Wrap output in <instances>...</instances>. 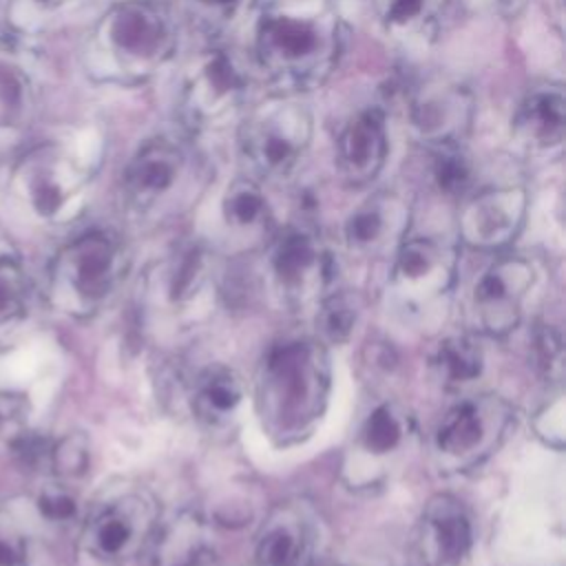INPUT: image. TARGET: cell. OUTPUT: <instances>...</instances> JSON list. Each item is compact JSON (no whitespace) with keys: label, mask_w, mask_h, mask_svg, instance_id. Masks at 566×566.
Masks as SVG:
<instances>
[{"label":"cell","mask_w":566,"mask_h":566,"mask_svg":"<svg viewBox=\"0 0 566 566\" xmlns=\"http://www.w3.org/2000/svg\"><path fill=\"white\" fill-rule=\"evenodd\" d=\"M340 15L332 0H276L256 24V57L279 84H321L340 53Z\"/></svg>","instance_id":"1"},{"label":"cell","mask_w":566,"mask_h":566,"mask_svg":"<svg viewBox=\"0 0 566 566\" xmlns=\"http://www.w3.org/2000/svg\"><path fill=\"white\" fill-rule=\"evenodd\" d=\"M177 20L157 0L113 4L93 27L84 64L95 80L137 84L155 75L175 53Z\"/></svg>","instance_id":"2"},{"label":"cell","mask_w":566,"mask_h":566,"mask_svg":"<svg viewBox=\"0 0 566 566\" xmlns=\"http://www.w3.org/2000/svg\"><path fill=\"white\" fill-rule=\"evenodd\" d=\"M327 378L325 356L314 343L274 347L259 378L261 416L270 431L281 438L303 436L323 411Z\"/></svg>","instance_id":"3"},{"label":"cell","mask_w":566,"mask_h":566,"mask_svg":"<svg viewBox=\"0 0 566 566\" xmlns=\"http://www.w3.org/2000/svg\"><path fill=\"white\" fill-rule=\"evenodd\" d=\"M312 139L310 113L292 102L261 104L241 128V150L254 172L268 179L290 177Z\"/></svg>","instance_id":"4"},{"label":"cell","mask_w":566,"mask_h":566,"mask_svg":"<svg viewBox=\"0 0 566 566\" xmlns=\"http://www.w3.org/2000/svg\"><path fill=\"white\" fill-rule=\"evenodd\" d=\"M122 270V243L111 232L91 230L57 254L53 265L55 292L71 312H91L113 292Z\"/></svg>","instance_id":"5"},{"label":"cell","mask_w":566,"mask_h":566,"mask_svg":"<svg viewBox=\"0 0 566 566\" xmlns=\"http://www.w3.org/2000/svg\"><path fill=\"white\" fill-rule=\"evenodd\" d=\"M199 179L197 157L175 139H155L124 170V197L139 212H159L186 199Z\"/></svg>","instance_id":"6"},{"label":"cell","mask_w":566,"mask_h":566,"mask_svg":"<svg viewBox=\"0 0 566 566\" xmlns=\"http://www.w3.org/2000/svg\"><path fill=\"white\" fill-rule=\"evenodd\" d=\"M84 184V172L75 157L60 144L31 148L13 168L11 186L15 195L38 214L55 217Z\"/></svg>","instance_id":"7"},{"label":"cell","mask_w":566,"mask_h":566,"mask_svg":"<svg viewBox=\"0 0 566 566\" xmlns=\"http://www.w3.org/2000/svg\"><path fill=\"white\" fill-rule=\"evenodd\" d=\"M533 283V268L526 259L504 256L491 263L473 287V312L489 334L509 332L522 312V301Z\"/></svg>","instance_id":"8"},{"label":"cell","mask_w":566,"mask_h":566,"mask_svg":"<svg viewBox=\"0 0 566 566\" xmlns=\"http://www.w3.org/2000/svg\"><path fill=\"white\" fill-rule=\"evenodd\" d=\"M506 422V411L495 398H473L453 407L438 433V451L453 464H471L478 455L489 453L495 436Z\"/></svg>","instance_id":"9"},{"label":"cell","mask_w":566,"mask_h":566,"mask_svg":"<svg viewBox=\"0 0 566 566\" xmlns=\"http://www.w3.org/2000/svg\"><path fill=\"white\" fill-rule=\"evenodd\" d=\"M526 195L522 188H491L473 199L460 212L462 239L478 250H497L506 245L522 228Z\"/></svg>","instance_id":"10"},{"label":"cell","mask_w":566,"mask_h":566,"mask_svg":"<svg viewBox=\"0 0 566 566\" xmlns=\"http://www.w3.org/2000/svg\"><path fill=\"white\" fill-rule=\"evenodd\" d=\"M184 93L190 117L208 124L239 104L243 75L226 53H208L190 71Z\"/></svg>","instance_id":"11"},{"label":"cell","mask_w":566,"mask_h":566,"mask_svg":"<svg viewBox=\"0 0 566 566\" xmlns=\"http://www.w3.org/2000/svg\"><path fill=\"white\" fill-rule=\"evenodd\" d=\"M473 528L464 506L451 495H436L420 524L422 559L431 566H458L471 551Z\"/></svg>","instance_id":"12"},{"label":"cell","mask_w":566,"mask_h":566,"mask_svg":"<svg viewBox=\"0 0 566 566\" xmlns=\"http://www.w3.org/2000/svg\"><path fill=\"white\" fill-rule=\"evenodd\" d=\"M153 517L144 500L126 497L104 509L86 531L88 551L102 562H122L144 542Z\"/></svg>","instance_id":"13"},{"label":"cell","mask_w":566,"mask_h":566,"mask_svg":"<svg viewBox=\"0 0 566 566\" xmlns=\"http://www.w3.org/2000/svg\"><path fill=\"white\" fill-rule=\"evenodd\" d=\"M387 150L389 144L382 113L376 108L363 111L352 117L338 135V168L349 184H367L380 172Z\"/></svg>","instance_id":"14"},{"label":"cell","mask_w":566,"mask_h":566,"mask_svg":"<svg viewBox=\"0 0 566 566\" xmlns=\"http://www.w3.org/2000/svg\"><path fill=\"white\" fill-rule=\"evenodd\" d=\"M513 124L517 139L528 148H557L566 130V97L562 86L533 88L522 99Z\"/></svg>","instance_id":"15"},{"label":"cell","mask_w":566,"mask_h":566,"mask_svg":"<svg viewBox=\"0 0 566 566\" xmlns=\"http://www.w3.org/2000/svg\"><path fill=\"white\" fill-rule=\"evenodd\" d=\"M449 274L447 252L429 239H411L398 250L394 283L402 296L429 298L444 287Z\"/></svg>","instance_id":"16"},{"label":"cell","mask_w":566,"mask_h":566,"mask_svg":"<svg viewBox=\"0 0 566 566\" xmlns=\"http://www.w3.org/2000/svg\"><path fill=\"white\" fill-rule=\"evenodd\" d=\"M471 102L455 86H436L418 95L411 106V119L418 133L440 146H449L467 126Z\"/></svg>","instance_id":"17"},{"label":"cell","mask_w":566,"mask_h":566,"mask_svg":"<svg viewBox=\"0 0 566 566\" xmlns=\"http://www.w3.org/2000/svg\"><path fill=\"white\" fill-rule=\"evenodd\" d=\"M407 210L400 199L378 195L363 203L345 226L347 245L356 252H378L387 248L405 228Z\"/></svg>","instance_id":"18"},{"label":"cell","mask_w":566,"mask_h":566,"mask_svg":"<svg viewBox=\"0 0 566 566\" xmlns=\"http://www.w3.org/2000/svg\"><path fill=\"white\" fill-rule=\"evenodd\" d=\"M310 528L292 509H279L256 542L259 566H301L310 551Z\"/></svg>","instance_id":"19"},{"label":"cell","mask_w":566,"mask_h":566,"mask_svg":"<svg viewBox=\"0 0 566 566\" xmlns=\"http://www.w3.org/2000/svg\"><path fill=\"white\" fill-rule=\"evenodd\" d=\"M323 254L316 241L303 232L285 234L272 252V270L276 281L287 292H301L312 281H318Z\"/></svg>","instance_id":"20"},{"label":"cell","mask_w":566,"mask_h":566,"mask_svg":"<svg viewBox=\"0 0 566 566\" xmlns=\"http://www.w3.org/2000/svg\"><path fill=\"white\" fill-rule=\"evenodd\" d=\"M33 102L35 86L29 69L15 51L0 46V133L24 124Z\"/></svg>","instance_id":"21"},{"label":"cell","mask_w":566,"mask_h":566,"mask_svg":"<svg viewBox=\"0 0 566 566\" xmlns=\"http://www.w3.org/2000/svg\"><path fill=\"white\" fill-rule=\"evenodd\" d=\"M241 396H243V387L239 376L230 369L217 367L206 371L199 378L192 402L201 420L210 424H219L234 413L237 405L241 402Z\"/></svg>","instance_id":"22"},{"label":"cell","mask_w":566,"mask_h":566,"mask_svg":"<svg viewBox=\"0 0 566 566\" xmlns=\"http://www.w3.org/2000/svg\"><path fill=\"white\" fill-rule=\"evenodd\" d=\"M436 367L440 378L449 385H464L480 376L482 371V352L469 338L455 336L440 343L436 354Z\"/></svg>","instance_id":"23"},{"label":"cell","mask_w":566,"mask_h":566,"mask_svg":"<svg viewBox=\"0 0 566 566\" xmlns=\"http://www.w3.org/2000/svg\"><path fill=\"white\" fill-rule=\"evenodd\" d=\"M223 217L234 230H252L265 223L268 203L256 184L237 179L223 197Z\"/></svg>","instance_id":"24"},{"label":"cell","mask_w":566,"mask_h":566,"mask_svg":"<svg viewBox=\"0 0 566 566\" xmlns=\"http://www.w3.org/2000/svg\"><path fill=\"white\" fill-rule=\"evenodd\" d=\"M402 436V418L391 405H382L367 416L360 429V447L371 455H385L400 444Z\"/></svg>","instance_id":"25"},{"label":"cell","mask_w":566,"mask_h":566,"mask_svg":"<svg viewBox=\"0 0 566 566\" xmlns=\"http://www.w3.org/2000/svg\"><path fill=\"white\" fill-rule=\"evenodd\" d=\"M29 283L18 261L0 256V329L18 321L27 307Z\"/></svg>","instance_id":"26"},{"label":"cell","mask_w":566,"mask_h":566,"mask_svg":"<svg viewBox=\"0 0 566 566\" xmlns=\"http://www.w3.org/2000/svg\"><path fill=\"white\" fill-rule=\"evenodd\" d=\"M201 535L197 520H179L161 539L159 562L166 566H192L199 555Z\"/></svg>","instance_id":"27"},{"label":"cell","mask_w":566,"mask_h":566,"mask_svg":"<svg viewBox=\"0 0 566 566\" xmlns=\"http://www.w3.org/2000/svg\"><path fill=\"white\" fill-rule=\"evenodd\" d=\"M354 323H356V303L349 294L329 296L316 316V325L329 343L347 340L354 329Z\"/></svg>","instance_id":"28"},{"label":"cell","mask_w":566,"mask_h":566,"mask_svg":"<svg viewBox=\"0 0 566 566\" xmlns=\"http://www.w3.org/2000/svg\"><path fill=\"white\" fill-rule=\"evenodd\" d=\"M88 464V449L86 440L77 433L66 436L55 449H53V467L60 475L75 478L86 471Z\"/></svg>","instance_id":"29"},{"label":"cell","mask_w":566,"mask_h":566,"mask_svg":"<svg viewBox=\"0 0 566 566\" xmlns=\"http://www.w3.org/2000/svg\"><path fill=\"white\" fill-rule=\"evenodd\" d=\"M199 18H203L214 29L232 27L248 11L252 0H192Z\"/></svg>","instance_id":"30"},{"label":"cell","mask_w":566,"mask_h":566,"mask_svg":"<svg viewBox=\"0 0 566 566\" xmlns=\"http://www.w3.org/2000/svg\"><path fill=\"white\" fill-rule=\"evenodd\" d=\"M535 349H537V360H539V367L544 369V374L551 378H559L562 360H564L559 334L551 327H544L535 338Z\"/></svg>","instance_id":"31"},{"label":"cell","mask_w":566,"mask_h":566,"mask_svg":"<svg viewBox=\"0 0 566 566\" xmlns=\"http://www.w3.org/2000/svg\"><path fill=\"white\" fill-rule=\"evenodd\" d=\"M436 177H438L440 188H444L449 192H458L469 181V170H467L464 159L458 153L442 150V157L438 159V166H436Z\"/></svg>","instance_id":"32"},{"label":"cell","mask_w":566,"mask_h":566,"mask_svg":"<svg viewBox=\"0 0 566 566\" xmlns=\"http://www.w3.org/2000/svg\"><path fill=\"white\" fill-rule=\"evenodd\" d=\"M429 0H385V18L394 27H409L427 11Z\"/></svg>","instance_id":"33"},{"label":"cell","mask_w":566,"mask_h":566,"mask_svg":"<svg viewBox=\"0 0 566 566\" xmlns=\"http://www.w3.org/2000/svg\"><path fill=\"white\" fill-rule=\"evenodd\" d=\"M27 416V400L18 394H0V438L13 433Z\"/></svg>","instance_id":"34"},{"label":"cell","mask_w":566,"mask_h":566,"mask_svg":"<svg viewBox=\"0 0 566 566\" xmlns=\"http://www.w3.org/2000/svg\"><path fill=\"white\" fill-rule=\"evenodd\" d=\"M0 566H29L27 546L11 528H0Z\"/></svg>","instance_id":"35"},{"label":"cell","mask_w":566,"mask_h":566,"mask_svg":"<svg viewBox=\"0 0 566 566\" xmlns=\"http://www.w3.org/2000/svg\"><path fill=\"white\" fill-rule=\"evenodd\" d=\"M40 511L44 517H49L53 522H64L75 515V502L66 493H46L40 500Z\"/></svg>","instance_id":"36"},{"label":"cell","mask_w":566,"mask_h":566,"mask_svg":"<svg viewBox=\"0 0 566 566\" xmlns=\"http://www.w3.org/2000/svg\"><path fill=\"white\" fill-rule=\"evenodd\" d=\"M71 2H75V0H15L13 4L35 9V11H55V9H62Z\"/></svg>","instance_id":"37"}]
</instances>
